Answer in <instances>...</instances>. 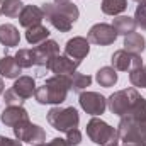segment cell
Listing matches in <instances>:
<instances>
[{"label":"cell","mask_w":146,"mask_h":146,"mask_svg":"<svg viewBox=\"0 0 146 146\" xmlns=\"http://www.w3.org/2000/svg\"><path fill=\"white\" fill-rule=\"evenodd\" d=\"M44 17L61 33H68L78 19V9L70 0H54L53 3L42 5Z\"/></svg>","instance_id":"obj_1"},{"label":"cell","mask_w":146,"mask_h":146,"mask_svg":"<svg viewBox=\"0 0 146 146\" xmlns=\"http://www.w3.org/2000/svg\"><path fill=\"white\" fill-rule=\"evenodd\" d=\"M70 90V82L66 75H56L48 78L42 87L36 88V100L39 104H61L66 100Z\"/></svg>","instance_id":"obj_2"},{"label":"cell","mask_w":146,"mask_h":146,"mask_svg":"<svg viewBox=\"0 0 146 146\" xmlns=\"http://www.w3.org/2000/svg\"><path fill=\"white\" fill-rule=\"evenodd\" d=\"M87 134L88 138L100 146H115L119 141V134L114 127H110L107 122H104L102 119L94 117L88 124H87Z\"/></svg>","instance_id":"obj_3"},{"label":"cell","mask_w":146,"mask_h":146,"mask_svg":"<svg viewBox=\"0 0 146 146\" xmlns=\"http://www.w3.org/2000/svg\"><path fill=\"white\" fill-rule=\"evenodd\" d=\"M78 112L73 107H53L48 112V122L56 129L68 133L70 129H75L78 126Z\"/></svg>","instance_id":"obj_4"},{"label":"cell","mask_w":146,"mask_h":146,"mask_svg":"<svg viewBox=\"0 0 146 146\" xmlns=\"http://www.w3.org/2000/svg\"><path fill=\"white\" fill-rule=\"evenodd\" d=\"M138 99H139V94L134 88H124V90H119V92L112 94L107 102H109L110 112L122 117L124 114L129 112V109L136 104Z\"/></svg>","instance_id":"obj_5"},{"label":"cell","mask_w":146,"mask_h":146,"mask_svg":"<svg viewBox=\"0 0 146 146\" xmlns=\"http://www.w3.org/2000/svg\"><path fill=\"white\" fill-rule=\"evenodd\" d=\"M12 129H14V134L19 141H26V143H31V145H41L46 139V133L39 126L33 124L29 119L19 122Z\"/></svg>","instance_id":"obj_6"},{"label":"cell","mask_w":146,"mask_h":146,"mask_svg":"<svg viewBox=\"0 0 146 146\" xmlns=\"http://www.w3.org/2000/svg\"><path fill=\"white\" fill-rule=\"evenodd\" d=\"M143 66L141 56L139 54H133L127 53L126 49H119L112 54V68L114 70H121V72H133L136 68Z\"/></svg>","instance_id":"obj_7"},{"label":"cell","mask_w":146,"mask_h":146,"mask_svg":"<svg viewBox=\"0 0 146 146\" xmlns=\"http://www.w3.org/2000/svg\"><path fill=\"white\" fill-rule=\"evenodd\" d=\"M80 106L87 114L100 115L104 114V110L107 107V100L97 92H83L80 95Z\"/></svg>","instance_id":"obj_8"},{"label":"cell","mask_w":146,"mask_h":146,"mask_svg":"<svg viewBox=\"0 0 146 146\" xmlns=\"http://www.w3.org/2000/svg\"><path fill=\"white\" fill-rule=\"evenodd\" d=\"M117 33L110 24H95L88 31V41L99 46H109L115 41Z\"/></svg>","instance_id":"obj_9"},{"label":"cell","mask_w":146,"mask_h":146,"mask_svg":"<svg viewBox=\"0 0 146 146\" xmlns=\"http://www.w3.org/2000/svg\"><path fill=\"white\" fill-rule=\"evenodd\" d=\"M34 51V58H36V65L39 66H46L48 70V65L53 61V58H56L60 54V46L54 42V41H44L41 42L37 48L33 49Z\"/></svg>","instance_id":"obj_10"},{"label":"cell","mask_w":146,"mask_h":146,"mask_svg":"<svg viewBox=\"0 0 146 146\" xmlns=\"http://www.w3.org/2000/svg\"><path fill=\"white\" fill-rule=\"evenodd\" d=\"M88 51H90V41L85 37H73L65 46V54L78 63H82V60L88 54Z\"/></svg>","instance_id":"obj_11"},{"label":"cell","mask_w":146,"mask_h":146,"mask_svg":"<svg viewBox=\"0 0 146 146\" xmlns=\"http://www.w3.org/2000/svg\"><path fill=\"white\" fill-rule=\"evenodd\" d=\"M80 63L78 61H73L72 58H68L66 54H58L56 58H53V61L48 65V70H51L56 75H70L76 70Z\"/></svg>","instance_id":"obj_12"},{"label":"cell","mask_w":146,"mask_h":146,"mask_svg":"<svg viewBox=\"0 0 146 146\" xmlns=\"http://www.w3.org/2000/svg\"><path fill=\"white\" fill-rule=\"evenodd\" d=\"M27 119H29V115H27L26 110L22 109V106H7V109L3 110L2 115H0V121L5 126H9V127H14L19 122L27 121Z\"/></svg>","instance_id":"obj_13"},{"label":"cell","mask_w":146,"mask_h":146,"mask_svg":"<svg viewBox=\"0 0 146 146\" xmlns=\"http://www.w3.org/2000/svg\"><path fill=\"white\" fill-rule=\"evenodd\" d=\"M19 19H21L19 21L21 26L26 27V29H29L33 26H39L41 24V21L44 19V14H42V10L39 7H36V5H26L22 9V12H21Z\"/></svg>","instance_id":"obj_14"},{"label":"cell","mask_w":146,"mask_h":146,"mask_svg":"<svg viewBox=\"0 0 146 146\" xmlns=\"http://www.w3.org/2000/svg\"><path fill=\"white\" fill-rule=\"evenodd\" d=\"M12 90L22 100H26L33 97V94H36V83L31 76H19V80H15V83L12 85Z\"/></svg>","instance_id":"obj_15"},{"label":"cell","mask_w":146,"mask_h":146,"mask_svg":"<svg viewBox=\"0 0 146 146\" xmlns=\"http://www.w3.org/2000/svg\"><path fill=\"white\" fill-rule=\"evenodd\" d=\"M21 41V34L17 31L15 26L12 24H2L0 26V42L7 48H12V46H17Z\"/></svg>","instance_id":"obj_16"},{"label":"cell","mask_w":146,"mask_h":146,"mask_svg":"<svg viewBox=\"0 0 146 146\" xmlns=\"http://www.w3.org/2000/svg\"><path fill=\"white\" fill-rule=\"evenodd\" d=\"M21 66L19 63L15 61V58L12 56H3L0 60V76H5V78H17L21 75Z\"/></svg>","instance_id":"obj_17"},{"label":"cell","mask_w":146,"mask_h":146,"mask_svg":"<svg viewBox=\"0 0 146 146\" xmlns=\"http://www.w3.org/2000/svg\"><path fill=\"white\" fill-rule=\"evenodd\" d=\"M145 44H146L145 37L141 34H138V33H131L124 39V49L127 53H133V54H141L145 51Z\"/></svg>","instance_id":"obj_18"},{"label":"cell","mask_w":146,"mask_h":146,"mask_svg":"<svg viewBox=\"0 0 146 146\" xmlns=\"http://www.w3.org/2000/svg\"><path fill=\"white\" fill-rule=\"evenodd\" d=\"M112 27L115 29V33H117V34L127 36V34L134 33V29H136V22H134V19H133V17H126V15H122V17L114 19Z\"/></svg>","instance_id":"obj_19"},{"label":"cell","mask_w":146,"mask_h":146,"mask_svg":"<svg viewBox=\"0 0 146 146\" xmlns=\"http://www.w3.org/2000/svg\"><path fill=\"white\" fill-rule=\"evenodd\" d=\"M48 37H49V31L41 24L29 27L27 33H26V39H27L29 44H41V42L48 41Z\"/></svg>","instance_id":"obj_20"},{"label":"cell","mask_w":146,"mask_h":146,"mask_svg":"<svg viewBox=\"0 0 146 146\" xmlns=\"http://www.w3.org/2000/svg\"><path fill=\"white\" fill-rule=\"evenodd\" d=\"M66 76H68L70 88H72L73 92H82L83 88H87V87L92 83V78H90L88 75H82V73L73 72V73H70V75H66Z\"/></svg>","instance_id":"obj_21"},{"label":"cell","mask_w":146,"mask_h":146,"mask_svg":"<svg viewBox=\"0 0 146 146\" xmlns=\"http://www.w3.org/2000/svg\"><path fill=\"white\" fill-rule=\"evenodd\" d=\"M95 78L102 87H114V83L117 82V72L112 66H104L97 72Z\"/></svg>","instance_id":"obj_22"},{"label":"cell","mask_w":146,"mask_h":146,"mask_svg":"<svg viewBox=\"0 0 146 146\" xmlns=\"http://www.w3.org/2000/svg\"><path fill=\"white\" fill-rule=\"evenodd\" d=\"M127 9L126 0H104L102 2V12L107 15H117Z\"/></svg>","instance_id":"obj_23"},{"label":"cell","mask_w":146,"mask_h":146,"mask_svg":"<svg viewBox=\"0 0 146 146\" xmlns=\"http://www.w3.org/2000/svg\"><path fill=\"white\" fill-rule=\"evenodd\" d=\"M24 5L21 0H2V14L7 17H19Z\"/></svg>","instance_id":"obj_24"},{"label":"cell","mask_w":146,"mask_h":146,"mask_svg":"<svg viewBox=\"0 0 146 146\" xmlns=\"http://www.w3.org/2000/svg\"><path fill=\"white\" fill-rule=\"evenodd\" d=\"M15 61L19 63L21 68H29V66L36 65L34 51L33 49H19L17 54H15Z\"/></svg>","instance_id":"obj_25"},{"label":"cell","mask_w":146,"mask_h":146,"mask_svg":"<svg viewBox=\"0 0 146 146\" xmlns=\"http://www.w3.org/2000/svg\"><path fill=\"white\" fill-rule=\"evenodd\" d=\"M129 78H131V83H133L134 87H141V88H145V70H143V66L133 70L131 75H129Z\"/></svg>","instance_id":"obj_26"},{"label":"cell","mask_w":146,"mask_h":146,"mask_svg":"<svg viewBox=\"0 0 146 146\" xmlns=\"http://www.w3.org/2000/svg\"><path fill=\"white\" fill-rule=\"evenodd\" d=\"M134 22L136 26H139L141 29L146 31V3H139L134 14Z\"/></svg>","instance_id":"obj_27"},{"label":"cell","mask_w":146,"mask_h":146,"mask_svg":"<svg viewBox=\"0 0 146 146\" xmlns=\"http://www.w3.org/2000/svg\"><path fill=\"white\" fill-rule=\"evenodd\" d=\"M3 99H5V104L7 106H22V102H24L12 88H9L7 92H3Z\"/></svg>","instance_id":"obj_28"},{"label":"cell","mask_w":146,"mask_h":146,"mask_svg":"<svg viewBox=\"0 0 146 146\" xmlns=\"http://www.w3.org/2000/svg\"><path fill=\"white\" fill-rule=\"evenodd\" d=\"M66 141L70 143V146H76L80 145V141H82V134H80V131L75 127V129H70L68 133H66Z\"/></svg>","instance_id":"obj_29"},{"label":"cell","mask_w":146,"mask_h":146,"mask_svg":"<svg viewBox=\"0 0 146 146\" xmlns=\"http://www.w3.org/2000/svg\"><path fill=\"white\" fill-rule=\"evenodd\" d=\"M0 146H21V143L15 139H9V138L0 136Z\"/></svg>","instance_id":"obj_30"},{"label":"cell","mask_w":146,"mask_h":146,"mask_svg":"<svg viewBox=\"0 0 146 146\" xmlns=\"http://www.w3.org/2000/svg\"><path fill=\"white\" fill-rule=\"evenodd\" d=\"M48 146H70V143L66 139H61V138H54L51 143H48Z\"/></svg>","instance_id":"obj_31"},{"label":"cell","mask_w":146,"mask_h":146,"mask_svg":"<svg viewBox=\"0 0 146 146\" xmlns=\"http://www.w3.org/2000/svg\"><path fill=\"white\" fill-rule=\"evenodd\" d=\"M0 94H3V80L0 78Z\"/></svg>","instance_id":"obj_32"},{"label":"cell","mask_w":146,"mask_h":146,"mask_svg":"<svg viewBox=\"0 0 146 146\" xmlns=\"http://www.w3.org/2000/svg\"><path fill=\"white\" fill-rule=\"evenodd\" d=\"M143 70H145V88H146V66H143Z\"/></svg>","instance_id":"obj_33"},{"label":"cell","mask_w":146,"mask_h":146,"mask_svg":"<svg viewBox=\"0 0 146 146\" xmlns=\"http://www.w3.org/2000/svg\"><path fill=\"white\" fill-rule=\"evenodd\" d=\"M134 2H138V3H146V0H134Z\"/></svg>","instance_id":"obj_34"},{"label":"cell","mask_w":146,"mask_h":146,"mask_svg":"<svg viewBox=\"0 0 146 146\" xmlns=\"http://www.w3.org/2000/svg\"><path fill=\"white\" fill-rule=\"evenodd\" d=\"M0 14H2V0H0Z\"/></svg>","instance_id":"obj_35"},{"label":"cell","mask_w":146,"mask_h":146,"mask_svg":"<svg viewBox=\"0 0 146 146\" xmlns=\"http://www.w3.org/2000/svg\"><path fill=\"white\" fill-rule=\"evenodd\" d=\"M36 146H48V145H44V143H41V145H36Z\"/></svg>","instance_id":"obj_36"},{"label":"cell","mask_w":146,"mask_h":146,"mask_svg":"<svg viewBox=\"0 0 146 146\" xmlns=\"http://www.w3.org/2000/svg\"><path fill=\"white\" fill-rule=\"evenodd\" d=\"M115 146H117V145H115Z\"/></svg>","instance_id":"obj_37"}]
</instances>
